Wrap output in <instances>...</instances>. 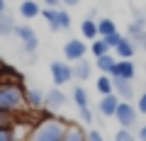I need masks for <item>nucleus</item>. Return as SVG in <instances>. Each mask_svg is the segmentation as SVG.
Wrapping results in <instances>:
<instances>
[{
    "instance_id": "21",
    "label": "nucleus",
    "mask_w": 146,
    "mask_h": 141,
    "mask_svg": "<svg viewBox=\"0 0 146 141\" xmlns=\"http://www.w3.org/2000/svg\"><path fill=\"white\" fill-rule=\"evenodd\" d=\"M95 90L100 93V97H102V95L115 93V83H112V75H105V73H100V78L95 80Z\"/></svg>"
},
{
    "instance_id": "13",
    "label": "nucleus",
    "mask_w": 146,
    "mask_h": 141,
    "mask_svg": "<svg viewBox=\"0 0 146 141\" xmlns=\"http://www.w3.org/2000/svg\"><path fill=\"white\" fill-rule=\"evenodd\" d=\"M63 141H88V131H85L78 122H71V124H66Z\"/></svg>"
},
{
    "instance_id": "6",
    "label": "nucleus",
    "mask_w": 146,
    "mask_h": 141,
    "mask_svg": "<svg viewBox=\"0 0 146 141\" xmlns=\"http://www.w3.org/2000/svg\"><path fill=\"white\" fill-rule=\"evenodd\" d=\"M51 80L56 88H63L66 83H73V63H63V61H51Z\"/></svg>"
},
{
    "instance_id": "5",
    "label": "nucleus",
    "mask_w": 146,
    "mask_h": 141,
    "mask_svg": "<svg viewBox=\"0 0 146 141\" xmlns=\"http://www.w3.org/2000/svg\"><path fill=\"white\" fill-rule=\"evenodd\" d=\"M15 37H20L22 49H25L27 56H34L36 54V49H39V37H36V32L32 29L29 24H17L15 27Z\"/></svg>"
},
{
    "instance_id": "14",
    "label": "nucleus",
    "mask_w": 146,
    "mask_h": 141,
    "mask_svg": "<svg viewBox=\"0 0 146 141\" xmlns=\"http://www.w3.org/2000/svg\"><path fill=\"white\" fill-rule=\"evenodd\" d=\"M25 102L29 110H39V107H44V93L36 88H25Z\"/></svg>"
},
{
    "instance_id": "9",
    "label": "nucleus",
    "mask_w": 146,
    "mask_h": 141,
    "mask_svg": "<svg viewBox=\"0 0 146 141\" xmlns=\"http://www.w3.org/2000/svg\"><path fill=\"white\" fill-rule=\"evenodd\" d=\"M66 102H68L66 93H63L61 88H56V85H54L49 93H44V107H46V110H61Z\"/></svg>"
},
{
    "instance_id": "16",
    "label": "nucleus",
    "mask_w": 146,
    "mask_h": 141,
    "mask_svg": "<svg viewBox=\"0 0 146 141\" xmlns=\"http://www.w3.org/2000/svg\"><path fill=\"white\" fill-rule=\"evenodd\" d=\"M134 54H136L134 42H131L129 37H122V42L115 46V56L117 58H134Z\"/></svg>"
},
{
    "instance_id": "11",
    "label": "nucleus",
    "mask_w": 146,
    "mask_h": 141,
    "mask_svg": "<svg viewBox=\"0 0 146 141\" xmlns=\"http://www.w3.org/2000/svg\"><path fill=\"white\" fill-rule=\"evenodd\" d=\"M112 83H115V95L119 100H124V102H131V100H134V85H131V80L112 78Z\"/></svg>"
},
{
    "instance_id": "18",
    "label": "nucleus",
    "mask_w": 146,
    "mask_h": 141,
    "mask_svg": "<svg viewBox=\"0 0 146 141\" xmlns=\"http://www.w3.org/2000/svg\"><path fill=\"white\" fill-rule=\"evenodd\" d=\"M80 34H83V39H90V42L100 39V34H98V20L85 17V20L80 22Z\"/></svg>"
},
{
    "instance_id": "20",
    "label": "nucleus",
    "mask_w": 146,
    "mask_h": 141,
    "mask_svg": "<svg viewBox=\"0 0 146 141\" xmlns=\"http://www.w3.org/2000/svg\"><path fill=\"white\" fill-rule=\"evenodd\" d=\"M15 27H17V22H15V17H12L10 12H3V15H0V37L15 34Z\"/></svg>"
},
{
    "instance_id": "4",
    "label": "nucleus",
    "mask_w": 146,
    "mask_h": 141,
    "mask_svg": "<svg viewBox=\"0 0 146 141\" xmlns=\"http://www.w3.org/2000/svg\"><path fill=\"white\" fill-rule=\"evenodd\" d=\"M42 17L46 20V24H49L51 32H61V29H68L71 27V15L66 10H61V7H44Z\"/></svg>"
},
{
    "instance_id": "31",
    "label": "nucleus",
    "mask_w": 146,
    "mask_h": 141,
    "mask_svg": "<svg viewBox=\"0 0 146 141\" xmlns=\"http://www.w3.org/2000/svg\"><path fill=\"white\" fill-rule=\"evenodd\" d=\"M136 139H139V141H146V124L139 126V131H136Z\"/></svg>"
},
{
    "instance_id": "29",
    "label": "nucleus",
    "mask_w": 146,
    "mask_h": 141,
    "mask_svg": "<svg viewBox=\"0 0 146 141\" xmlns=\"http://www.w3.org/2000/svg\"><path fill=\"white\" fill-rule=\"evenodd\" d=\"M88 141H105V136H102V131L90 129V131H88Z\"/></svg>"
},
{
    "instance_id": "25",
    "label": "nucleus",
    "mask_w": 146,
    "mask_h": 141,
    "mask_svg": "<svg viewBox=\"0 0 146 141\" xmlns=\"http://www.w3.org/2000/svg\"><path fill=\"white\" fill-rule=\"evenodd\" d=\"M90 54H93L95 58H100V56H105V54H110V49H107V44H105L102 39H95V42L90 44Z\"/></svg>"
},
{
    "instance_id": "35",
    "label": "nucleus",
    "mask_w": 146,
    "mask_h": 141,
    "mask_svg": "<svg viewBox=\"0 0 146 141\" xmlns=\"http://www.w3.org/2000/svg\"><path fill=\"white\" fill-rule=\"evenodd\" d=\"M63 5H68V7H73V5H80V0H61Z\"/></svg>"
},
{
    "instance_id": "17",
    "label": "nucleus",
    "mask_w": 146,
    "mask_h": 141,
    "mask_svg": "<svg viewBox=\"0 0 146 141\" xmlns=\"http://www.w3.org/2000/svg\"><path fill=\"white\" fill-rule=\"evenodd\" d=\"M144 32H146V15H139V17H136V20L129 24V29H127V37H129L131 42L136 44V42H139V37L144 34Z\"/></svg>"
},
{
    "instance_id": "7",
    "label": "nucleus",
    "mask_w": 146,
    "mask_h": 141,
    "mask_svg": "<svg viewBox=\"0 0 146 141\" xmlns=\"http://www.w3.org/2000/svg\"><path fill=\"white\" fill-rule=\"evenodd\" d=\"M88 51H90V46L83 44V39H68V42L63 44V58H66L68 63H76V61H80V58H85Z\"/></svg>"
},
{
    "instance_id": "8",
    "label": "nucleus",
    "mask_w": 146,
    "mask_h": 141,
    "mask_svg": "<svg viewBox=\"0 0 146 141\" xmlns=\"http://www.w3.org/2000/svg\"><path fill=\"white\" fill-rule=\"evenodd\" d=\"M112 78H124V80H134L136 78V66L131 58H117Z\"/></svg>"
},
{
    "instance_id": "32",
    "label": "nucleus",
    "mask_w": 146,
    "mask_h": 141,
    "mask_svg": "<svg viewBox=\"0 0 146 141\" xmlns=\"http://www.w3.org/2000/svg\"><path fill=\"white\" fill-rule=\"evenodd\" d=\"M0 141H15L10 131H0Z\"/></svg>"
},
{
    "instance_id": "30",
    "label": "nucleus",
    "mask_w": 146,
    "mask_h": 141,
    "mask_svg": "<svg viewBox=\"0 0 146 141\" xmlns=\"http://www.w3.org/2000/svg\"><path fill=\"white\" fill-rule=\"evenodd\" d=\"M136 110H139V115H146V93H141L139 102H136Z\"/></svg>"
},
{
    "instance_id": "26",
    "label": "nucleus",
    "mask_w": 146,
    "mask_h": 141,
    "mask_svg": "<svg viewBox=\"0 0 146 141\" xmlns=\"http://www.w3.org/2000/svg\"><path fill=\"white\" fill-rule=\"evenodd\" d=\"M100 39H102V42L107 44V49H110V51H115V46L122 42V34H119V32H115V34H107V37H100Z\"/></svg>"
},
{
    "instance_id": "28",
    "label": "nucleus",
    "mask_w": 146,
    "mask_h": 141,
    "mask_svg": "<svg viewBox=\"0 0 146 141\" xmlns=\"http://www.w3.org/2000/svg\"><path fill=\"white\" fill-rule=\"evenodd\" d=\"M80 122H83V124H93V110H90V105L88 107H80Z\"/></svg>"
},
{
    "instance_id": "12",
    "label": "nucleus",
    "mask_w": 146,
    "mask_h": 141,
    "mask_svg": "<svg viewBox=\"0 0 146 141\" xmlns=\"http://www.w3.org/2000/svg\"><path fill=\"white\" fill-rule=\"evenodd\" d=\"M90 75H93V63H88L85 58H80V61L73 63V80H76V83H85Z\"/></svg>"
},
{
    "instance_id": "15",
    "label": "nucleus",
    "mask_w": 146,
    "mask_h": 141,
    "mask_svg": "<svg viewBox=\"0 0 146 141\" xmlns=\"http://www.w3.org/2000/svg\"><path fill=\"white\" fill-rule=\"evenodd\" d=\"M115 63H117V56H115L112 51L105 54V56H100V58H95V68H98L100 73H105V75H112V71H115Z\"/></svg>"
},
{
    "instance_id": "27",
    "label": "nucleus",
    "mask_w": 146,
    "mask_h": 141,
    "mask_svg": "<svg viewBox=\"0 0 146 141\" xmlns=\"http://www.w3.org/2000/svg\"><path fill=\"white\" fill-rule=\"evenodd\" d=\"M115 141H136V134L129 131V129H119L115 134Z\"/></svg>"
},
{
    "instance_id": "1",
    "label": "nucleus",
    "mask_w": 146,
    "mask_h": 141,
    "mask_svg": "<svg viewBox=\"0 0 146 141\" xmlns=\"http://www.w3.org/2000/svg\"><path fill=\"white\" fill-rule=\"evenodd\" d=\"M25 107H27V102H25L22 80L0 83V112H20Z\"/></svg>"
},
{
    "instance_id": "34",
    "label": "nucleus",
    "mask_w": 146,
    "mask_h": 141,
    "mask_svg": "<svg viewBox=\"0 0 146 141\" xmlns=\"http://www.w3.org/2000/svg\"><path fill=\"white\" fill-rule=\"evenodd\" d=\"M44 5H49V7H58V5H61V0H44Z\"/></svg>"
},
{
    "instance_id": "22",
    "label": "nucleus",
    "mask_w": 146,
    "mask_h": 141,
    "mask_svg": "<svg viewBox=\"0 0 146 141\" xmlns=\"http://www.w3.org/2000/svg\"><path fill=\"white\" fill-rule=\"evenodd\" d=\"M71 100H73V105H76V107H88L90 105V97H88V90L83 88V85H76V88H73V93H71Z\"/></svg>"
},
{
    "instance_id": "2",
    "label": "nucleus",
    "mask_w": 146,
    "mask_h": 141,
    "mask_svg": "<svg viewBox=\"0 0 146 141\" xmlns=\"http://www.w3.org/2000/svg\"><path fill=\"white\" fill-rule=\"evenodd\" d=\"M63 134H66V122L46 115L42 122L34 124L27 141H63Z\"/></svg>"
},
{
    "instance_id": "24",
    "label": "nucleus",
    "mask_w": 146,
    "mask_h": 141,
    "mask_svg": "<svg viewBox=\"0 0 146 141\" xmlns=\"http://www.w3.org/2000/svg\"><path fill=\"white\" fill-rule=\"evenodd\" d=\"M17 122V112H0V131H12Z\"/></svg>"
},
{
    "instance_id": "36",
    "label": "nucleus",
    "mask_w": 146,
    "mask_h": 141,
    "mask_svg": "<svg viewBox=\"0 0 146 141\" xmlns=\"http://www.w3.org/2000/svg\"><path fill=\"white\" fill-rule=\"evenodd\" d=\"M3 12H7V0H0V15Z\"/></svg>"
},
{
    "instance_id": "10",
    "label": "nucleus",
    "mask_w": 146,
    "mask_h": 141,
    "mask_svg": "<svg viewBox=\"0 0 146 141\" xmlns=\"http://www.w3.org/2000/svg\"><path fill=\"white\" fill-rule=\"evenodd\" d=\"M119 102H122V100L117 97L115 93L102 95V97H100V102H98V112H100L102 117H115V112H117V107H119Z\"/></svg>"
},
{
    "instance_id": "23",
    "label": "nucleus",
    "mask_w": 146,
    "mask_h": 141,
    "mask_svg": "<svg viewBox=\"0 0 146 141\" xmlns=\"http://www.w3.org/2000/svg\"><path fill=\"white\" fill-rule=\"evenodd\" d=\"M115 32H117L115 20H110V17H100L98 20V34L100 37H107V34H115Z\"/></svg>"
},
{
    "instance_id": "19",
    "label": "nucleus",
    "mask_w": 146,
    "mask_h": 141,
    "mask_svg": "<svg viewBox=\"0 0 146 141\" xmlns=\"http://www.w3.org/2000/svg\"><path fill=\"white\" fill-rule=\"evenodd\" d=\"M20 15L25 17V20H34V17L42 15V5H39L36 0H25L20 5Z\"/></svg>"
},
{
    "instance_id": "3",
    "label": "nucleus",
    "mask_w": 146,
    "mask_h": 141,
    "mask_svg": "<svg viewBox=\"0 0 146 141\" xmlns=\"http://www.w3.org/2000/svg\"><path fill=\"white\" fill-rule=\"evenodd\" d=\"M115 119L119 122V129H129V131L136 129V124H139V110H136V105L122 100L117 112H115Z\"/></svg>"
},
{
    "instance_id": "33",
    "label": "nucleus",
    "mask_w": 146,
    "mask_h": 141,
    "mask_svg": "<svg viewBox=\"0 0 146 141\" xmlns=\"http://www.w3.org/2000/svg\"><path fill=\"white\" fill-rule=\"evenodd\" d=\"M136 44L141 46V51H146V32H144V34L139 37V42H136Z\"/></svg>"
}]
</instances>
